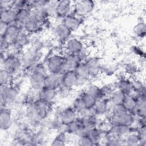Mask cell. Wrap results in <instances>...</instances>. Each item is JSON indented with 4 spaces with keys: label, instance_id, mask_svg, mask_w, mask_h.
I'll return each mask as SVG.
<instances>
[{
    "label": "cell",
    "instance_id": "obj_1",
    "mask_svg": "<svg viewBox=\"0 0 146 146\" xmlns=\"http://www.w3.org/2000/svg\"><path fill=\"white\" fill-rule=\"evenodd\" d=\"M22 30L23 28L14 23L7 26L1 34V44H4L7 46L16 43L21 36Z\"/></svg>",
    "mask_w": 146,
    "mask_h": 146
},
{
    "label": "cell",
    "instance_id": "obj_2",
    "mask_svg": "<svg viewBox=\"0 0 146 146\" xmlns=\"http://www.w3.org/2000/svg\"><path fill=\"white\" fill-rule=\"evenodd\" d=\"M46 67L49 74L60 75L65 71V56L60 54L50 56L47 59Z\"/></svg>",
    "mask_w": 146,
    "mask_h": 146
},
{
    "label": "cell",
    "instance_id": "obj_3",
    "mask_svg": "<svg viewBox=\"0 0 146 146\" xmlns=\"http://www.w3.org/2000/svg\"><path fill=\"white\" fill-rule=\"evenodd\" d=\"M95 7V3L91 0H80L73 3V12L74 14L83 17L92 12Z\"/></svg>",
    "mask_w": 146,
    "mask_h": 146
},
{
    "label": "cell",
    "instance_id": "obj_4",
    "mask_svg": "<svg viewBox=\"0 0 146 146\" xmlns=\"http://www.w3.org/2000/svg\"><path fill=\"white\" fill-rule=\"evenodd\" d=\"M17 91L10 85L1 86V104L2 108L13 103L17 96Z\"/></svg>",
    "mask_w": 146,
    "mask_h": 146
},
{
    "label": "cell",
    "instance_id": "obj_5",
    "mask_svg": "<svg viewBox=\"0 0 146 146\" xmlns=\"http://www.w3.org/2000/svg\"><path fill=\"white\" fill-rule=\"evenodd\" d=\"M51 102L38 99L33 104V110L35 116L39 119L46 118L51 110Z\"/></svg>",
    "mask_w": 146,
    "mask_h": 146
},
{
    "label": "cell",
    "instance_id": "obj_6",
    "mask_svg": "<svg viewBox=\"0 0 146 146\" xmlns=\"http://www.w3.org/2000/svg\"><path fill=\"white\" fill-rule=\"evenodd\" d=\"M42 69L36 68L31 74L29 82L31 88L35 91H39L43 88L44 79L46 76Z\"/></svg>",
    "mask_w": 146,
    "mask_h": 146
},
{
    "label": "cell",
    "instance_id": "obj_7",
    "mask_svg": "<svg viewBox=\"0 0 146 146\" xmlns=\"http://www.w3.org/2000/svg\"><path fill=\"white\" fill-rule=\"evenodd\" d=\"M62 86L66 88H71L76 86L80 80L75 70H65L60 75Z\"/></svg>",
    "mask_w": 146,
    "mask_h": 146
},
{
    "label": "cell",
    "instance_id": "obj_8",
    "mask_svg": "<svg viewBox=\"0 0 146 146\" xmlns=\"http://www.w3.org/2000/svg\"><path fill=\"white\" fill-rule=\"evenodd\" d=\"M73 9V3L70 1H58L56 6L55 17L63 19L71 14Z\"/></svg>",
    "mask_w": 146,
    "mask_h": 146
},
{
    "label": "cell",
    "instance_id": "obj_9",
    "mask_svg": "<svg viewBox=\"0 0 146 146\" xmlns=\"http://www.w3.org/2000/svg\"><path fill=\"white\" fill-rule=\"evenodd\" d=\"M65 48L68 54L78 55L83 50V44L78 38H70L65 42Z\"/></svg>",
    "mask_w": 146,
    "mask_h": 146
},
{
    "label": "cell",
    "instance_id": "obj_10",
    "mask_svg": "<svg viewBox=\"0 0 146 146\" xmlns=\"http://www.w3.org/2000/svg\"><path fill=\"white\" fill-rule=\"evenodd\" d=\"M136 120V116L129 112L119 116H111L112 124L131 127Z\"/></svg>",
    "mask_w": 146,
    "mask_h": 146
},
{
    "label": "cell",
    "instance_id": "obj_11",
    "mask_svg": "<svg viewBox=\"0 0 146 146\" xmlns=\"http://www.w3.org/2000/svg\"><path fill=\"white\" fill-rule=\"evenodd\" d=\"M67 132L74 133L79 136L87 134L89 129H87L83 124L80 118H76L73 122L66 126Z\"/></svg>",
    "mask_w": 146,
    "mask_h": 146
},
{
    "label": "cell",
    "instance_id": "obj_12",
    "mask_svg": "<svg viewBox=\"0 0 146 146\" xmlns=\"http://www.w3.org/2000/svg\"><path fill=\"white\" fill-rule=\"evenodd\" d=\"M2 62H3V68L6 70L13 74L18 70L21 66L19 59L14 55H9L6 57L4 56Z\"/></svg>",
    "mask_w": 146,
    "mask_h": 146
},
{
    "label": "cell",
    "instance_id": "obj_13",
    "mask_svg": "<svg viewBox=\"0 0 146 146\" xmlns=\"http://www.w3.org/2000/svg\"><path fill=\"white\" fill-rule=\"evenodd\" d=\"M77 118V113L72 107H67L63 110L59 115V121L61 124L67 126Z\"/></svg>",
    "mask_w": 146,
    "mask_h": 146
},
{
    "label": "cell",
    "instance_id": "obj_14",
    "mask_svg": "<svg viewBox=\"0 0 146 146\" xmlns=\"http://www.w3.org/2000/svg\"><path fill=\"white\" fill-rule=\"evenodd\" d=\"M17 20V11L13 9L7 7L1 9V23L6 26L13 24Z\"/></svg>",
    "mask_w": 146,
    "mask_h": 146
},
{
    "label": "cell",
    "instance_id": "obj_15",
    "mask_svg": "<svg viewBox=\"0 0 146 146\" xmlns=\"http://www.w3.org/2000/svg\"><path fill=\"white\" fill-rule=\"evenodd\" d=\"M42 25V22L33 13L23 24V30L29 33L38 31Z\"/></svg>",
    "mask_w": 146,
    "mask_h": 146
},
{
    "label": "cell",
    "instance_id": "obj_16",
    "mask_svg": "<svg viewBox=\"0 0 146 146\" xmlns=\"http://www.w3.org/2000/svg\"><path fill=\"white\" fill-rule=\"evenodd\" d=\"M62 86L60 75L51 74H47L44 79L43 88L56 91Z\"/></svg>",
    "mask_w": 146,
    "mask_h": 146
},
{
    "label": "cell",
    "instance_id": "obj_17",
    "mask_svg": "<svg viewBox=\"0 0 146 146\" xmlns=\"http://www.w3.org/2000/svg\"><path fill=\"white\" fill-rule=\"evenodd\" d=\"M13 124V119L11 111L7 108L1 109L0 115V128L2 131L9 129Z\"/></svg>",
    "mask_w": 146,
    "mask_h": 146
},
{
    "label": "cell",
    "instance_id": "obj_18",
    "mask_svg": "<svg viewBox=\"0 0 146 146\" xmlns=\"http://www.w3.org/2000/svg\"><path fill=\"white\" fill-rule=\"evenodd\" d=\"M82 18L75 14H70L63 19L62 23L72 31L78 29L82 23Z\"/></svg>",
    "mask_w": 146,
    "mask_h": 146
},
{
    "label": "cell",
    "instance_id": "obj_19",
    "mask_svg": "<svg viewBox=\"0 0 146 146\" xmlns=\"http://www.w3.org/2000/svg\"><path fill=\"white\" fill-rule=\"evenodd\" d=\"M72 31L70 30L62 22L55 26L54 29V34L55 36L59 40L66 41L70 38Z\"/></svg>",
    "mask_w": 146,
    "mask_h": 146
},
{
    "label": "cell",
    "instance_id": "obj_20",
    "mask_svg": "<svg viewBox=\"0 0 146 146\" xmlns=\"http://www.w3.org/2000/svg\"><path fill=\"white\" fill-rule=\"evenodd\" d=\"M117 90H120L127 95L131 94L133 91V84L128 78H120L116 83Z\"/></svg>",
    "mask_w": 146,
    "mask_h": 146
},
{
    "label": "cell",
    "instance_id": "obj_21",
    "mask_svg": "<svg viewBox=\"0 0 146 146\" xmlns=\"http://www.w3.org/2000/svg\"><path fill=\"white\" fill-rule=\"evenodd\" d=\"M82 63V60L78 55L68 54L65 56V70H75Z\"/></svg>",
    "mask_w": 146,
    "mask_h": 146
},
{
    "label": "cell",
    "instance_id": "obj_22",
    "mask_svg": "<svg viewBox=\"0 0 146 146\" xmlns=\"http://www.w3.org/2000/svg\"><path fill=\"white\" fill-rule=\"evenodd\" d=\"M110 102L109 99L105 98L98 99L92 109L94 114L99 115L104 114L108 108V104Z\"/></svg>",
    "mask_w": 146,
    "mask_h": 146
},
{
    "label": "cell",
    "instance_id": "obj_23",
    "mask_svg": "<svg viewBox=\"0 0 146 146\" xmlns=\"http://www.w3.org/2000/svg\"><path fill=\"white\" fill-rule=\"evenodd\" d=\"M75 71L80 80H87L91 75L90 68L86 63H80Z\"/></svg>",
    "mask_w": 146,
    "mask_h": 146
},
{
    "label": "cell",
    "instance_id": "obj_24",
    "mask_svg": "<svg viewBox=\"0 0 146 146\" xmlns=\"http://www.w3.org/2000/svg\"><path fill=\"white\" fill-rule=\"evenodd\" d=\"M131 127L112 124L110 129V132L111 135L117 136L127 135L131 133Z\"/></svg>",
    "mask_w": 146,
    "mask_h": 146
},
{
    "label": "cell",
    "instance_id": "obj_25",
    "mask_svg": "<svg viewBox=\"0 0 146 146\" xmlns=\"http://www.w3.org/2000/svg\"><path fill=\"white\" fill-rule=\"evenodd\" d=\"M123 104L127 110L128 112L134 114V112L137 105V100L135 96L131 94L127 95H126Z\"/></svg>",
    "mask_w": 146,
    "mask_h": 146
},
{
    "label": "cell",
    "instance_id": "obj_26",
    "mask_svg": "<svg viewBox=\"0 0 146 146\" xmlns=\"http://www.w3.org/2000/svg\"><path fill=\"white\" fill-rule=\"evenodd\" d=\"M126 95H127L123 91L116 90L111 94L109 100L112 105L123 104L125 100Z\"/></svg>",
    "mask_w": 146,
    "mask_h": 146
},
{
    "label": "cell",
    "instance_id": "obj_27",
    "mask_svg": "<svg viewBox=\"0 0 146 146\" xmlns=\"http://www.w3.org/2000/svg\"><path fill=\"white\" fill-rule=\"evenodd\" d=\"M33 9L31 7L22 9L17 11V20L18 22L23 25L26 20L32 15Z\"/></svg>",
    "mask_w": 146,
    "mask_h": 146
},
{
    "label": "cell",
    "instance_id": "obj_28",
    "mask_svg": "<svg viewBox=\"0 0 146 146\" xmlns=\"http://www.w3.org/2000/svg\"><path fill=\"white\" fill-rule=\"evenodd\" d=\"M86 92L95 97L97 100L105 98V95L103 88L95 84L90 86L87 88Z\"/></svg>",
    "mask_w": 146,
    "mask_h": 146
},
{
    "label": "cell",
    "instance_id": "obj_29",
    "mask_svg": "<svg viewBox=\"0 0 146 146\" xmlns=\"http://www.w3.org/2000/svg\"><path fill=\"white\" fill-rule=\"evenodd\" d=\"M80 96L84 103L87 111L92 110L94 107L98 100L95 97L86 92L83 93Z\"/></svg>",
    "mask_w": 146,
    "mask_h": 146
},
{
    "label": "cell",
    "instance_id": "obj_30",
    "mask_svg": "<svg viewBox=\"0 0 146 146\" xmlns=\"http://www.w3.org/2000/svg\"><path fill=\"white\" fill-rule=\"evenodd\" d=\"M83 124L87 129H90L96 127V119L94 114H88L80 117Z\"/></svg>",
    "mask_w": 146,
    "mask_h": 146
},
{
    "label": "cell",
    "instance_id": "obj_31",
    "mask_svg": "<svg viewBox=\"0 0 146 146\" xmlns=\"http://www.w3.org/2000/svg\"><path fill=\"white\" fill-rule=\"evenodd\" d=\"M56 91L43 88L38 91V98L44 100L51 102V100L55 98V96L56 95Z\"/></svg>",
    "mask_w": 146,
    "mask_h": 146
},
{
    "label": "cell",
    "instance_id": "obj_32",
    "mask_svg": "<svg viewBox=\"0 0 146 146\" xmlns=\"http://www.w3.org/2000/svg\"><path fill=\"white\" fill-rule=\"evenodd\" d=\"M13 74L4 68L0 71V83L1 86L10 85V83L12 80Z\"/></svg>",
    "mask_w": 146,
    "mask_h": 146
},
{
    "label": "cell",
    "instance_id": "obj_33",
    "mask_svg": "<svg viewBox=\"0 0 146 146\" xmlns=\"http://www.w3.org/2000/svg\"><path fill=\"white\" fill-rule=\"evenodd\" d=\"M72 108L77 113H84L85 112L87 111L84 103L80 96L78 98H76L74 100L73 102Z\"/></svg>",
    "mask_w": 146,
    "mask_h": 146
},
{
    "label": "cell",
    "instance_id": "obj_34",
    "mask_svg": "<svg viewBox=\"0 0 146 146\" xmlns=\"http://www.w3.org/2000/svg\"><path fill=\"white\" fill-rule=\"evenodd\" d=\"M57 2L58 1H47L46 6L44 7V11L47 17L55 16L56 6Z\"/></svg>",
    "mask_w": 146,
    "mask_h": 146
},
{
    "label": "cell",
    "instance_id": "obj_35",
    "mask_svg": "<svg viewBox=\"0 0 146 146\" xmlns=\"http://www.w3.org/2000/svg\"><path fill=\"white\" fill-rule=\"evenodd\" d=\"M87 135L92 140L94 145H98L101 141V133L96 127L88 130Z\"/></svg>",
    "mask_w": 146,
    "mask_h": 146
},
{
    "label": "cell",
    "instance_id": "obj_36",
    "mask_svg": "<svg viewBox=\"0 0 146 146\" xmlns=\"http://www.w3.org/2000/svg\"><path fill=\"white\" fill-rule=\"evenodd\" d=\"M11 7L13 9L16 11L24 8L27 7H31V1H25V0H17L12 1Z\"/></svg>",
    "mask_w": 146,
    "mask_h": 146
},
{
    "label": "cell",
    "instance_id": "obj_37",
    "mask_svg": "<svg viewBox=\"0 0 146 146\" xmlns=\"http://www.w3.org/2000/svg\"><path fill=\"white\" fill-rule=\"evenodd\" d=\"M110 111L111 116L113 117L119 116L128 112L127 110L125 108L123 104L112 105Z\"/></svg>",
    "mask_w": 146,
    "mask_h": 146
},
{
    "label": "cell",
    "instance_id": "obj_38",
    "mask_svg": "<svg viewBox=\"0 0 146 146\" xmlns=\"http://www.w3.org/2000/svg\"><path fill=\"white\" fill-rule=\"evenodd\" d=\"M133 32L135 35L140 38H144L146 33V26L144 22H139L133 27Z\"/></svg>",
    "mask_w": 146,
    "mask_h": 146
},
{
    "label": "cell",
    "instance_id": "obj_39",
    "mask_svg": "<svg viewBox=\"0 0 146 146\" xmlns=\"http://www.w3.org/2000/svg\"><path fill=\"white\" fill-rule=\"evenodd\" d=\"M126 145L130 146H136L141 145V142L137 133H131L127 135L125 139Z\"/></svg>",
    "mask_w": 146,
    "mask_h": 146
},
{
    "label": "cell",
    "instance_id": "obj_40",
    "mask_svg": "<svg viewBox=\"0 0 146 146\" xmlns=\"http://www.w3.org/2000/svg\"><path fill=\"white\" fill-rule=\"evenodd\" d=\"M78 144L80 146H91L94 145L92 140L86 135L80 136L78 141Z\"/></svg>",
    "mask_w": 146,
    "mask_h": 146
},
{
    "label": "cell",
    "instance_id": "obj_41",
    "mask_svg": "<svg viewBox=\"0 0 146 146\" xmlns=\"http://www.w3.org/2000/svg\"><path fill=\"white\" fill-rule=\"evenodd\" d=\"M137 134L140 140L141 144H145L146 141V129L145 125H140Z\"/></svg>",
    "mask_w": 146,
    "mask_h": 146
},
{
    "label": "cell",
    "instance_id": "obj_42",
    "mask_svg": "<svg viewBox=\"0 0 146 146\" xmlns=\"http://www.w3.org/2000/svg\"><path fill=\"white\" fill-rule=\"evenodd\" d=\"M66 143L65 138L63 134H60L56 136L52 140L51 145L52 146H60L64 145Z\"/></svg>",
    "mask_w": 146,
    "mask_h": 146
}]
</instances>
